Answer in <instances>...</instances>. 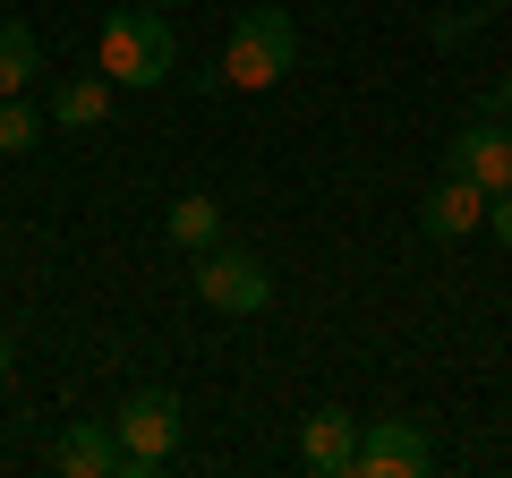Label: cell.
<instances>
[{
	"instance_id": "7",
	"label": "cell",
	"mask_w": 512,
	"mask_h": 478,
	"mask_svg": "<svg viewBox=\"0 0 512 478\" xmlns=\"http://www.w3.org/2000/svg\"><path fill=\"white\" fill-rule=\"evenodd\" d=\"M419 231H427V239H470V231H487V188L461 180V171H444V180L427 188V205H419Z\"/></svg>"
},
{
	"instance_id": "8",
	"label": "cell",
	"mask_w": 512,
	"mask_h": 478,
	"mask_svg": "<svg viewBox=\"0 0 512 478\" xmlns=\"http://www.w3.org/2000/svg\"><path fill=\"white\" fill-rule=\"evenodd\" d=\"M52 470L60 478H120V436H111V419H69L52 436Z\"/></svg>"
},
{
	"instance_id": "11",
	"label": "cell",
	"mask_w": 512,
	"mask_h": 478,
	"mask_svg": "<svg viewBox=\"0 0 512 478\" xmlns=\"http://www.w3.org/2000/svg\"><path fill=\"white\" fill-rule=\"evenodd\" d=\"M111 120V77H60L52 86V129H103Z\"/></svg>"
},
{
	"instance_id": "15",
	"label": "cell",
	"mask_w": 512,
	"mask_h": 478,
	"mask_svg": "<svg viewBox=\"0 0 512 478\" xmlns=\"http://www.w3.org/2000/svg\"><path fill=\"white\" fill-rule=\"evenodd\" d=\"M9 368H18V342H9V333H0V376H9Z\"/></svg>"
},
{
	"instance_id": "6",
	"label": "cell",
	"mask_w": 512,
	"mask_h": 478,
	"mask_svg": "<svg viewBox=\"0 0 512 478\" xmlns=\"http://www.w3.org/2000/svg\"><path fill=\"white\" fill-rule=\"evenodd\" d=\"M444 171L478 180L487 197H495V188H512V120L495 111V120H470V129H453V146H444Z\"/></svg>"
},
{
	"instance_id": "4",
	"label": "cell",
	"mask_w": 512,
	"mask_h": 478,
	"mask_svg": "<svg viewBox=\"0 0 512 478\" xmlns=\"http://www.w3.org/2000/svg\"><path fill=\"white\" fill-rule=\"evenodd\" d=\"M197 299L214 316H265L274 308V274H265L248 248H205L197 257Z\"/></svg>"
},
{
	"instance_id": "1",
	"label": "cell",
	"mask_w": 512,
	"mask_h": 478,
	"mask_svg": "<svg viewBox=\"0 0 512 478\" xmlns=\"http://www.w3.org/2000/svg\"><path fill=\"white\" fill-rule=\"evenodd\" d=\"M103 77L111 86H171L180 77V35H171V9H120L103 18Z\"/></svg>"
},
{
	"instance_id": "10",
	"label": "cell",
	"mask_w": 512,
	"mask_h": 478,
	"mask_svg": "<svg viewBox=\"0 0 512 478\" xmlns=\"http://www.w3.org/2000/svg\"><path fill=\"white\" fill-rule=\"evenodd\" d=\"M35 77H43L35 26H26V18H0V103H9V94H35Z\"/></svg>"
},
{
	"instance_id": "17",
	"label": "cell",
	"mask_w": 512,
	"mask_h": 478,
	"mask_svg": "<svg viewBox=\"0 0 512 478\" xmlns=\"http://www.w3.org/2000/svg\"><path fill=\"white\" fill-rule=\"evenodd\" d=\"M146 9H188V0H146Z\"/></svg>"
},
{
	"instance_id": "13",
	"label": "cell",
	"mask_w": 512,
	"mask_h": 478,
	"mask_svg": "<svg viewBox=\"0 0 512 478\" xmlns=\"http://www.w3.org/2000/svg\"><path fill=\"white\" fill-rule=\"evenodd\" d=\"M43 120H52V111H43L35 94H9V103H0V154H35L43 146Z\"/></svg>"
},
{
	"instance_id": "16",
	"label": "cell",
	"mask_w": 512,
	"mask_h": 478,
	"mask_svg": "<svg viewBox=\"0 0 512 478\" xmlns=\"http://www.w3.org/2000/svg\"><path fill=\"white\" fill-rule=\"evenodd\" d=\"M495 111H504V120H512V69H504V94H495Z\"/></svg>"
},
{
	"instance_id": "3",
	"label": "cell",
	"mask_w": 512,
	"mask_h": 478,
	"mask_svg": "<svg viewBox=\"0 0 512 478\" xmlns=\"http://www.w3.org/2000/svg\"><path fill=\"white\" fill-rule=\"evenodd\" d=\"M111 436H120V470H128V478H163L171 461H180V444H188L180 393H163V385L128 393V402L111 410Z\"/></svg>"
},
{
	"instance_id": "18",
	"label": "cell",
	"mask_w": 512,
	"mask_h": 478,
	"mask_svg": "<svg viewBox=\"0 0 512 478\" xmlns=\"http://www.w3.org/2000/svg\"><path fill=\"white\" fill-rule=\"evenodd\" d=\"M487 9H512V0H487Z\"/></svg>"
},
{
	"instance_id": "14",
	"label": "cell",
	"mask_w": 512,
	"mask_h": 478,
	"mask_svg": "<svg viewBox=\"0 0 512 478\" xmlns=\"http://www.w3.org/2000/svg\"><path fill=\"white\" fill-rule=\"evenodd\" d=\"M487 231L504 239V257H512V188H495V197H487Z\"/></svg>"
},
{
	"instance_id": "2",
	"label": "cell",
	"mask_w": 512,
	"mask_h": 478,
	"mask_svg": "<svg viewBox=\"0 0 512 478\" xmlns=\"http://www.w3.org/2000/svg\"><path fill=\"white\" fill-rule=\"evenodd\" d=\"M291 60H299V26H291V9H239V26L222 35V86H239V94H265V86H282L291 77Z\"/></svg>"
},
{
	"instance_id": "9",
	"label": "cell",
	"mask_w": 512,
	"mask_h": 478,
	"mask_svg": "<svg viewBox=\"0 0 512 478\" xmlns=\"http://www.w3.org/2000/svg\"><path fill=\"white\" fill-rule=\"evenodd\" d=\"M299 461H308L316 478H342L350 461H359V419L350 410H308V427H299Z\"/></svg>"
},
{
	"instance_id": "12",
	"label": "cell",
	"mask_w": 512,
	"mask_h": 478,
	"mask_svg": "<svg viewBox=\"0 0 512 478\" xmlns=\"http://www.w3.org/2000/svg\"><path fill=\"white\" fill-rule=\"evenodd\" d=\"M163 239H171V248H188V257L222 248V205H214V197H180V205L163 214Z\"/></svg>"
},
{
	"instance_id": "5",
	"label": "cell",
	"mask_w": 512,
	"mask_h": 478,
	"mask_svg": "<svg viewBox=\"0 0 512 478\" xmlns=\"http://www.w3.org/2000/svg\"><path fill=\"white\" fill-rule=\"evenodd\" d=\"M359 478H427L436 470V444L419 419H359Z\"/></svg>"
}]
</instances>
